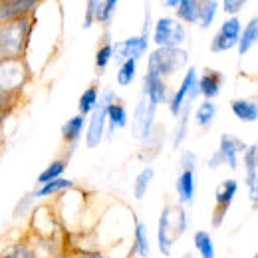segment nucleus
Masks as SVG:
<instances>
[{
    "mask_svg": "<svg viewBox=\"0 0 258 258\" xmlns=\"http://www.w3.org/2000/svg\"><path fill=\"white\" fill-rule=\"evenodd\" d=\"M30 32V22L18 18L0 28V58H14L22 52L24 40Z\"/></svg>",
    "mask_w": 258,
    "mask_h": 258,
    "instance_id": "f03ea898",
    "label": "nucleus"
},
{
    "mask_svg": "<svg viewBox=\"0 0 258 258\" xmlns=\"http://www.w3.org/2000/svg\"><path fill=\"white\" fill-rule=\"evenodd\" d=\"M155 111H157V105L151 103L145 96L141 97V101L135 107V121H133V133L139 135L141 141H147L151 137Z\"/></svg>",
    "mask_w": 258,
    "mask_h": 258,
    "instance_id": "6e6552de",
    "label": "nucleus"
},
{
    "mask_svg": "<svg viewBox=\"0 0 258 258\" xmlns=\"http://www.w3.org/2000/svg\"><path fill=\"white\" fill-rule=\"evenodd\" d=\"M221 165H225V161H223V155L219 153V149L213 153V157L209 159V169H217V167H221Z\"/></svg>",
    "mask_w": 258,
    "mask_h": 258,
    "instance_id": "58836bf2",
    "label": "nucleus"
},
{
    "mask_svg": "<svg viewBox=\"0 0 258 258\" xmlns=\"http://www.w3.org/2000/svg\"><path fill=\"white\" fill-rule=\"evenodd\" d=\"M115 103V94L113 90H105V94L101 96V101L97 103V107L94 109L92 117H90V125H88V133H86V145L90 149L97 147L103 139V131H105V121H107V107Z\"/></svg>",
    "mask_w": 258,
    "mask_h": 258,
    "instance_id": "20e7f679",
    "label": "nucleus"
},
{
    "mask_svg": "<svg viewBox=\"0 0 258 258\" xmlns=\"http://www.w3.org/2000/svg\"><path fill=\"white\" fill-rule=\"evenodd\" d=\"M38 2L34 0H14V2H4L0 4V20H10V18H24L32 8H36Z\"/></svg>",
    "mask_w": 258,
    "mask_h": 258,
    "instance_id": "2eb2a0df",
    "label": "nucleus"
},
{
    "mask_svg": "<svg viewBox=\"0 0 258 258\" xmlns=\"http://www.w3.org/2000/svg\"><path fill=\"white\" fill-rule=\"evenodd\" d=\"M2 117H4V113H0V123H2Z\"/></svg>",
    "mask_w": 258,
    "mask_h": 258,
    "instance_id": "37998d69",
    "label": "nucleus"
},
{
    "mask_svg": "<svg viewBox=\"0 0 258 258\" xmlns=\"http://www.w3.org/2000/svg\"><path fill=\"white\" fill-rule=\"evenodd\" d=\"M143 96L147 97L151 103H155V105L171 101L165 80L159 78V76H153V74H145V78H143Z\"/></svg>",
    "mask_w": 258,
    "mask_h": 258,
    "instance_id": "9b49d317",
    "label": "nucleus"
},
{
    "mask_svg": "<svg viewBox=\"0 0 258 258\" xmlns=\"http://www.w3.org/2000/svg\"><path fill=\"white\" fill-rule=\"evenodd\" d=\"M236 193H238V181L236 179H225L223 185L217 189V193H215V213H213V226L215 228L223 225Z\"/></svg>",
    "mask_w": 258,
    "mask_h": 258,
    "instance_id": "423d86ee",
    "label": "nucleus"
},
{
    "mask_svg": "<svg viewBox=\"0 0 258 258\" xmlns=\"http://www.w3.org/2000/svg\"><path fill=\"white\" fill-rule=\"evenodd\" d=\"M185 38H187V30L181 20L163 16L155 22L153 42L157 44V48H181Z\"/></svg>",
    "mask_w": 258,
    "mask_h": 258,
    "instance_id": "7ed1b4c3",
    "label": "nucleus"
},
{
    "mask_svg": "<svg viewBox=\"0 0 258 258\" xmlns=\"http://www.w3.org/2000/svg\"><path fill=\"white\" fill-rule=\"evenodd\" d=\"M157 244L161 254L169 256L171 254V244H173V236L169 232V207H165L159 217V228H157Z\"/></svg>",
    "mask_w": 258,
    "mask_h": 258,
    "instance_id": "a211bd4d",
    "label": "nucleus"
},
{
    "mask_svg": "<svg viewBox=\"0 0 258 258\" xmlns=\"http://www.w3.org/2000/svg\"><path fill=\"white\" fill-rule=\"evenodd\" d=\"M242 22L238 16H230L226 18L225 22L221 24L219 32L213 36L211 40V52L213 54H221V52H228L232 48L238 46V40H240V34H242Z\"/></svg>",
    "mask_w": 258,
    "mask_h": 258,
    "instance_id": "39448f33",
    "label": "nucleus"
},
{
    "mask_svg": "<svg viewBox=\"0 0 258 258\" xmlns=\"http://www.w3.org/2000/svg\"><path fill=\"white\" fill-rule=\"evenodd\" d=\"M175 191H177V195H179L181 205H189V203H193L195 171H183V173H179L177 183H175Z\"/></svg>",
    "mask_w": 258,
    "mask_h": 258,
    "instance_id": "dca6fc26",
    "label": "nucleus"
},
{
    "mask_svg": "<svg viewBox=\"0 0 258 258\" xmlns=\"http://www.w3.org/2000/svg\"><path fill=\"white\" fill-rule=\"evenodd\" d=\"M193 244L199 252L201 258H217L215 252V244H213V238L207 230H197L193 234Z\"/></svg>",
    "mask_w": 258,
    "mask_h": 258,
    "instance_id": "4be33fe9",
    "label": "nucleus"
},
{
    "mask_svg": "<svg viewBox=\"0 0 258 258\" xmlns=\"http://www.w3.org/2000/svg\"><path fill=\"white\" fill-rule=\"evenodd\" d=\"M246 147H248V145H246L242 139H238L236 135H228V133H223V135H221L219 153L223 155L225 165H228L232 171L238 169V157H240V153L244 155Z\"/></svg>",
    "mask_w": 258,
    "mask_h": 258,
    "instance_id": "1a4fd4ad",
    "label": "nucleus"
},
{
    "mask_svg": "<svg viewBox=\"0 0 258 258\" xmlns=\"http://www.w3.org/2000/svg\"><path fill=\"white\" fill-rule=\"evenodd\" d=\"M115 8H117V2H115V0H107V2H97L96 20H97V22H101V24L109 22V18L113 16Z\"/></svg>",
    "mask_w": 258,
    "mask_h": 258,
    "instance_id": "2f4dec72",
    "label": "nucleus"
},
{
    "mask_svg": "<svg viewBox=\"0 0 258 258\" xmlns=\"http://www.w3.org/2000/svg\"><path fill=\"white\" fill-rule=\"evenodd\" d=\"M217 111H219V107H217L215 101H209V99L201 101V105H197V109H195V121H197V125L199 127H209L213 123Z\"/></svg>",
    "mask_w": 258,
    "mask_h": 258,
    "instance_id": "412c9836",
    "label": "nucleus"
},
{
    "mask_svg": "<svg viewBox=\"0 0 258 258\" xmlns=\"http://www.w3.org/2000/svg\"><path fill=\"white\" fill-rule=\"evenodd\" d=\"M6 258H36V256H34V252L30 248H26V246H16Z\"/></svg>",
    "mask_w": 258,
    "mask_h": 258,
    "instance_id": "4c0bfd02",
    "label": "nucleus"
},
{
    "mask_svg": "<svg viewBox=\"0 0 258 258\" xmlns=\"http://www.w3.org/2000/svg\"><path fill=\"white\" fill-rule=\"evenodd\" d=\"M197 82H199V78H197V68H189V70L185 72V78H183L179 90L171 96V101H169V109H171V113H173L175 117L181 115V111L185 109V103H187L189 94H191V90L195 88Z\"/></svg>",
    "mask_w": 258,
    "mask_h": 258,
    "instance_id": "9d476101",
    "label": "nucleus"
},
{
    "mask_svg": "<svg viewBox=\"0 0 258 258\" xmlns=\"http://www.w3.org/2000/svg\"><path fill=\"white\" fill-rule=\"evenodd\" d=\"M195 165H197V155L193 151H183L181 153V159H179V171H193Z\"/></svg>",
    "mask_w": 258,
    "mask_h": 258,
    "instance_id": "f704fd0d",
    "label": "nucleus"
},
{
    "mask_svg": "<svg viewBox=\"0 0 258 258\" xmlns=\"http://www.w3.org/2000/svg\"><path fill=\"white\" fill-rule=\"evenodd\" d=\"M96 8H97V2L96 0H90V2H88V10H86L84 28H92V24H94V20H96Z\"/></svg>",
    "mask_w": 258,
    "mask_h": 258,
    "instance_id": "e433bc0d",
    "label": "nucleus"
},
{
    "mask_svg": "<svg viewBox=\"0 0 258 258\" xmlns=\"http://www.w3.org/2000/svg\"><path fill=\"white\" fill-rule=\"evenodd\" d=\"M258 44V16H252L246 26L242 28V34H240V40H238V56H246L254 46Z\"/></svg>",
    "mask_w": 258,
    "mask_h": 258,
    "instance_id": "4468645a",
    "label": "nucleus"
},
{
    "mask_svg": "<svg viewBox=\"0 0 258 258\" xmlns=\"http://www.w3.org/2000/svg\"><path fill=\"white\" fill-rule=\"evenodd\" d=\"M66 171V161L58 159V161L50 163L40 175H38V183L40 185H46L50 181H56V179H62V173Z\"/></svg>",
    "mask_w": 258,
    "mask_h": 258,
    "instance_id": "cd10ccee",
    "label": "nucleus"
},
{
    "mask_svg": "<svg viewBox=\"0 0 258 258\" xmlns=\"http://www.w3.org/2000/svg\"><path fill=\"white\" fill-rule=\"evenodd\" d=\"M189 226V221H187V213L183 207H179V215H177V226H175V232H173V238L181 236Z\"/></svg>",
    "mask_w": 258,
    "mask_h": 258,
    "instance_id": "c9c22d12",
    "label": "nucleus"
},
{
    "mask_svg": "<svg viewBox=\"0 0 258 258\" xmlns=\"http://www.w3.org/2000/svg\"><path fill=\"white\" fill-rule=\"evenodd\" d=\"M252 258H258V252H256V254H254V256H252Z\"/></svg>",
    "mask_w": 258,
    "mask_h": 258,
    "instance_id": "c03bdc74",
    "label": "nucleus"
},
{
    "mask_svg": "<svg viewBox=\"0 0 258 258\" xmlns=\"http://www.w3.org/2000/svg\"><path fill=\"white\" fill-rule=\"evenodd\" d=\"M189 113H191V101L185 103V109L181 111V119H179L177 131L173 135V147L175 149H179V145L185 141V135H187V129H189Z\"/></svg>",
    "mask_w": 258,
    "mask_h": 258,
    "instance_id": "c85d7f7f",
    "label": "nucleus"
},
{
    "mask_svg": "<svg viewBox=\"0 0 258 258\" xmlns=\"http://www.w3.org/2000/svg\"><path fill=\"white\" fill-rule=\"evenodd\" d=\"M135 74H137V62L135 60L123 62L117 70V84L119 86H129L135 80Z\"/></svg>",
    "mask_w": 258,
    "mask_h": 258,
    "instance_id": "7c9ffc66",
    "label": "nucleus"
},
{
    "mask_svg": "<svg viewBox=\"0 0 258 258\" xmlns=\"http://www.w3.org/2000/svg\"><path fill=\"white\" fill-rule=\"evenodd\" d=\"M133 252L141 258L149 256V234H147V226L143 225V223H137V225H135Z\"/></svg>",
    "mask_w": 258,
    "mask_h": 258,
    "instance_id": "b1692460",
    "label": "nucleus"
},
{
    "mask_svg": "<svg viewBox=\"0 0 258 258\" xmlns=\"http://www.w3.org/2000/svg\"><path fill=\"white\" fill-rule=\"evenodd\" d=\"M242 159H244V169H246V187L250 191V189H254L258 179V143H252L246 147Z\"/></svg>",
    "mask_w": 258,
    "mask_h": 258,
    "instance_id": "f3484780",
    "label": "nucleus"
},
{
    "mask_svg": "<svg viewBox=\"0 0 258 258\" xmlns=\"http://www.w3.org/2000/svg\"><path fill=\"white\" fill-rule=\"evenodd\" d=\"M221 86H223V74L219 70H205L199 78V92L209 101H213L221 94Z\"/></svg>",
    "mask_w": 258,
    "mask_h": 258,
    "instance_id": "ddd939ff",
    "label": "nucleus"
},
{
    "mask_svg": "<svg viewBox=\"0 0 258 258\" xmlns=\"http://www.w3.org/2000/svg\"><path fill=\"white\" fill-rule=\"evenodd\" d=\"M111 60H113V46L109 42H105L96 54V68L99 72H103Z\"/></svg>",
    "mask_w": 258,
    "mask_h": 258,
    "instance_id": "473e14b6",
    "label": "nucleus"
},
{
    "mask_svg": "<svg viewBox=\"0 0 258 258\" xmlns=\"http://www.w3.org/2000/svg\"><path fill=\"white\" fill-rule=\"evenodd\" d=\"M74 258H105L101 252H84V254H80V256H74Z\"/></svg>",
    "mask_w": 258,
    "mask_h": 258,
    "instance_id": "a19ab883",
    "label": "nucleus"
},
{
    "mask_svg": "<svg viewBox=\"0 0 258 258\" xmlns=\"http://www.w3.org/2000/svg\"><path fill=\"white\" fill-rule=\"evenodd\" d=\"M199 12H201V2L197 0H181L179 8L175 10L177 20L187 24H199Z\"/></svg>",
    "mask_w": 258,
    "mask_h": 258,
    "instance_id": "aec40b11",
    "label": "nucleus"
},
{
    "mask_svg": "<svg viewBox=\"0 0 258 258\" xmlns=\"http://www.w3.org/2000/svg\"><path fill=\"white\" fill-rule=\"evenodd\" d=\"M107 123H109L111 131L127 127V111L119 101H115L107 107Z\"/></svg>",
    "mask_w": 258,
    "mask_h": 258,
    "instance_id": "5701e85b",
    "label": "nucleus"
},
{
    "mask_svg": "<svg viewBox=\"0 0 258 258\" xmlns=\"http://www.w3.org/2000/svg\"><path fill=\"white\" fill-rule=\"evenodd\" d=\"M248 195H250L252 207H254V209H258V179H256V185H254V189H250V191H248Z\"/></svg>",
    "mask_w": 258,
    "mask_h": 258,
    "instance_id": "ea45409f",
    "label": "nucleus"
},
{
    "mask_svg": "<svg viewBox=\"0 0 258 258\" xmlns=\"http://www.w3.org/2000/svg\"><path fill=\"white\" fill-rule=\"evenodd\" d=\"M232 115L242 123H254L258 121V101L248 97H236L230 101Z\"/></svg>",
    "mask_w": 258,
    "mask_h": 258,
    "instance_id": "f8f14e48",
    "label": "nucleus"
},
{
    "mask_svg": "<svg viewBox=\"0 0 258 258\" xmlns=\"http://www.w3.org/2000/svg\"><path fill=\"white\" fill-rule=\"evenodd\" d=\"M155 177V169L153 167H145L137 177H135V185H133V195L135 199H143L147 189H149V183L153 181Z\"/></svg>",
    "mask_w": 258,
    "mask_h": 258,
    "instance_id": "bb28decb",
    "label": "nucleus"
},
{
    "mask_svg": "<svg viewBox=\"0 0 258 258\" xmlns=\"http://www.w3.org/2000/svg\"><path fill=\"white\" fill-rule=\"evenodd\" d=\"M179 4H181V0H165L163 2V6H167V8H179Z\"/></svg>",
    "mask_w": 258,
    "mask_h": 258,
    "instance_id": "79ce46f5",
    "label": "nucleus"
},
{
    "mask_svg": "<svg viewBox=\"0 0 258 258\" xmlns=\"http://www.w3.org/2000/svg\"><path fill=\"white\" fill-rule=\"evenodd\" d=\"M149 48V36L139 34V36H131L127 40L119 42L113 46V60L119 62V66L127 60H139Z\"/></svg>",
    "mask_w": 258,
    "mask_h": 258,
    "instance_id": "0eeeda50",
    "label": "nucleus"
},
{
    "mask_svg": "<svg viewBox=\"0 0 258 258\" xmlns=\"http://www.w3.org/2000/svg\"><path fill=\"white\" fill-rule=\"evenodd\" d=\"M99 103V94H97V88L92 86L88 88L82 96H80V101H78V109H80V115H88V113H94V109Z\"/></svg>",
    "mask_w": 258,
    "mask_h": 258,
    "instance_id": "a878e982",
    "label": "nucleus"
},
{
    "mask_svg": "<svg viewBox=\"0 0 258 258\" xmlns=\"http://www.w3.org/2000/svg\"><path fill=\"white\" fill-rule=\"evenodd\" d=\"M74 183L70 179H56V181H50L46 185H42L40 189L34 191V197H48V195H54V193H60L64 189H70Z\"/></svg>",
    "mask_w": 258,
    "mask_h": 258,
    "instance_id": "c756f323",
    "label": "nucleus"
},
{
    "mask_svg": "<svg viewBox=\"0 0 258 258\" xmlns=\"http://www.w3.org/2000/svg\"><path fill=\"white\" fill-rule=\"evenodd\" d=\"M221 6H223V10L228 14V18H230V16H238V12L246 6V0H225Z\"/></svg>",
    "mask_w": 258,
    "mask_h": 258,
    "instance_id": "72a5a7b5",
    "label": "nucleus"
},
{
    "mask_svg": "<svg viewBox=\"0 0 258 258\" xmlns=\"http://www.w3.org/2000/svg\"><path fill=\"white\" fill-rule=\"evenodd\" d=\"M187 62H189V54L183 48H157L149 54L147 74L165 78L181 70Z\"/></svg>",
    "mask_w": 258,
    "mask_h": 258,
    "instance_id": "f257e3e1",
    "label": "nucleus"
},
{
    "mask_svg": "<svg viewBox=\"0 0 258 258\" xmlns=\"http://www.w3.org/2000/svg\"><path fill=\"white\" fill-rule=\"evenodd\" d=\"M219 2L217 0H203L201 2V12H199V28H203V30H207V28H211V24H213V20H215V16H217V12H219Z\"/></svg>",
    "mask_w": 258,
    "mask_h": 258,
    "instance_id": "393cba45",
    "label": "nucleus"
},
{
    "mask_svg": "<svg viewBox=\"0 0 258 258\" xmlns=\"http://www.w3.org/2000/svg\"><path fill=\"white\" fill-rule=\"evenodd\" d=\"M84 125H86V117L84 115H74L72 119H68L62 127V135H64L66 143L72 145V149L76 147V143L80 141L82 137V131H84Z\"/></svg>",
    "mask_w": 258,
    "mask_h": 258,
    "instance_id": "6ab92c4d",
    "label": "nucleus"
}]
</instances>
